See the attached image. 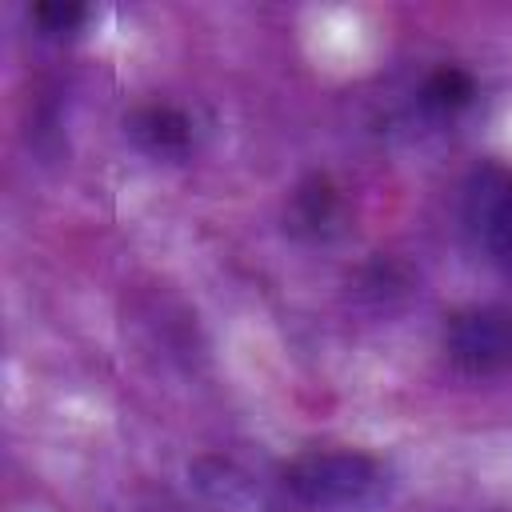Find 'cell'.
Here are the masks:
<instances>
[{
    "mask_svg": "<svg viewBox=\"0 0 512 512\" xmlns=\"http://www.w3.org/2000/svg\"><path fill=\"white\" fill-rule=\"evenodd\" d=\"M472 96H476V80H472V72H464L456 64H440L436 72H428V80L420 88V100L432 112H460Z\"/></svg>",
    "mask_w": 512,
    "mask_h": 512,
    "instance_id": "cell-6",
    "label": "cell"
},
{
    "mask_svg": "<svg viewBox=\"0 0 512 512\" xmlns=\"http://www.w3.org/2000/svg\"><path fill=\"white\" fill-rule=\"evenodd\" d=\"M292 216H296L300 228L324 232L336 220V192H332V184L320 180V176H312L308 184H300V192L292 200Z\"/></svg>",
    "mask_w": 512,
    "mask_h": 512,
    "instance_id": "cell-7",
    "label": "cell"
},
{
    "mask_svg": "<svg viewBox=\"0 0 512 512\" xmlns=\"http://www.w3.org/2000/svg\"><path fill=\"white\" fill-rule=\"evenodd\" d=\"M32 20L44 28V32H72L80 20H84V4H76V0H44V4H36L32 8Z\"/></svg>",
    "mask_w": 512,
    "mask_h": 512,
    "instance_id": "cell-8",
    "label": "cell"
},
{
    "mask_svg": "<svg viewBox=\"0 0 512 512\" xmlns=\"http://www.w3.org/2000/svg\"><path fill=\"white\" fill-rule=\"evenodd\" d=\"M284 484L312 508H372L388 492V472L376 456L336 448L304 452L284 468Z\"/></svg>",
    "mask_w": 512,
    "mask_h": 512,
    "instance_id": "cell-1",
    "label": "cell"
},
{
    "mask_svg": "<svg viewBox=\"0 0 512 512\" xmlns=\"http://www.w3.org/2000/svg\"><path fill=\"white\" fill-rule=\"evenodd\" d=\"M444 348L452 364L468 376H500L512 368V308L480 304L448 320Z\"/></svg>",
    "mask_w": 512,
    "mask_h": 512,
    "instance_id": "cell-2",
    "label": "cell"
},
{
    "mask_svg": "<svg viewBox=\"0 0 512 512\" xmlns=\"http://www.w3.org/2000/svg\"><path fill=\"white\" fill-rule=\"evenodd\" d=\"M128 136L156 160H184L192 152V120L172 104H144L128 116Z\"/></svg>",
    "mask_w": 512,
    "mask_h": 512,
    "instance_id": "cell-5",
    "label": "cell"
},
{
    "mask_svg": "<svg viewBox=\"0 0 512 512\" xmlns=\"http://www.w3.org/2000/svg\"><path fill=\"white\" fill-rule=\"evenodd\" d=\"M464 220L476 244L512 268V168L508 164H480L464 184Z\"/></svg>",
    "mask_w": 512,
    "mask_h": 512,
    "instance_id": "cell-3",
    "label": "cell"
},
{
    "mask_svg": "<svg viewBox=\"0 0 512 512\" xmlns=\"http://www.w3.org/2000/svg\"><path fill=\"white\" fill-rule=\"evenodd\" d=\"M192 476V488L200 492V500L212 508V512H276L260 488L232 464L224 460H196L188 468Z\"/></svg>",
    "mask_w": 512,
    "mask_h": 512,
    "instance_id": "cell-4",
    "label": "cell"
}]
</instances>
